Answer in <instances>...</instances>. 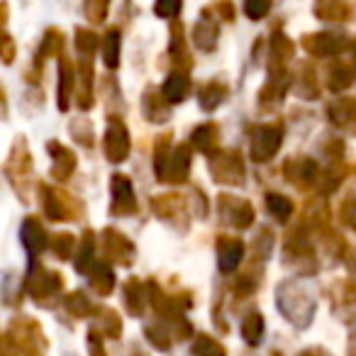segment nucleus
I'll use <instances>...</instances> for the list:
<instances>
[{
	"label": "nucleus",
	"instance_id": "nucleus-1",
	"mask_svg": "<svg viewBox=\"0 0 356 356\" xmlns=\"http://www.w3.org/2000/svg\"><path fill=\"white\" fill-rule=\"evenodd\" d=\"M276 298H278L281 312L293 325H298V327L310 325L317 305H315V298L310 296V291H307L305 286H300V283H296V281H286L283 286H278Z\"/></svg>",
	"mask_w": 356,
	"mask_h": 356
},
{
	"label": "nucleus",
	"instance_id": "nucleus-2",
	"mask_svg": "<svg viewBox=\"0 0 356 356\" xmlns=\"http://www.w3.org/2000/svg\"><path fill=\"white\" fill-rule=\"evenodd\" d=\"M64 288V278L61 273L49 271V268L40 266V264H32L30 273L25 278V291L35 298L37 302H49L51 298H56Z\"/></svg>",
	"mask_w": 356,
	"mask_h": 356
},
{
	"label": "nucleus",
	"instance_id": "nucleus-3",
	"mask_svg": "<svg viewBox=\"0 0 356 356\" xmlns=\"http://www.w3.org/2000/svg\"><path fill=\"white\" fill-rule=\"evenodd\" d=\"M283 142V127L278 122L273 124H261L254 129L252 134V159L257 163H266L276 156V152L281 149Z\"/></svg>",
	"mask_w": 356,
	"mask_h": 356
},
{
	"label": "nucleus",
	"instance_id": "nucleus-4",
	"mask_svg": "<svg viewBox=\"0 0 356 356\" xmlns=\"http://www.w3.org/2000/svg\"><path fill=\"white\" fill-rule=\"evenodd\" d=\"M210 173H213L215 181L220 184H227V186H237L244 181V163L239 152L234 149H227V152H220L218 156L213 159L210 163Z\"/></svg>",
	"mask_w": 356,
	"mask_h": 356
},
{
	"label": "nucleus",
	"instance_id": "nucleus-5",
	"mask_svg": "<svg viewBox=\"0 0 356 356\" xmlns=\"http://www.w3.org/2000/svg\"><path fill=\"white\" fill-rule=\"evenodd\" d=\"M42 205H44V215L49 220H69V218H79V205L74 198H69L66 193H61L59 188H51V186H42Z\"/></svg>",
	"mask_w": 356,
	"mask_h": 356
},
{
	"label": "nucleus",
	"instance_id": "nucleus-6",
	"mask_svg": "<svg viewBox=\"0 0 356 356\" xmlns=\"http://www.w3.org/2000/svg\"><path fill=\"white\" fill-rule=\"evenodd\" d=\"M100 249H103V257L108 261L122 264V266H129L134 261V244L113 227L103 229V234H100Z\"/></svg>",
	"mask_w": 356,
	"mask_h": 356
},
{
	"label": "nucleus",
	"instance_id": "nucleus-7",
	"mask_svg": "<svg viewBox=\"0 0 356 356\" xmlns=\"http://www.w3.org/2000/svg\"><path fill=\"white\" fill-rule=\"evenodd\" d=\"M103 152L110 163H120L129 154V132L122 120H110L103 137Z\"/></svg>",
	"mask_w": 356,
	"mask_h": 356
},
{
	"label": "nucleus",
	"instance_id": "nucleus-8",
	"mask_svg": "<svg viewBox=\"0 0 356 356\" xmlns=\"http://www.w3.org/2000/svg\"><path fill=\"white\" fill-rule=\"evenodd\" d=\"M218 208H220V218H222L227 225L239 227V229L252 227L254 208L249 200H239V198H232V195H220Z\"/></svg>",
	"mask_w": 356,
	"mask_h": 356
},
{
	"label": "nucleus",
	"instance_id": "nucleus-9",
	"mask_svg": "<svg viewBox=\"0 0 356 356\" xmlns=\"http://www.w3.org/2000/svg\"><path fill=\"white\" fill-rule=\"evenodd\" d=\"M110 213L115 218H124V215H134L137 213V198H134V188L129 184V178L122 173H115L113 176V208Z\"/></svg>",
	"mask_w": 356,
	"mask_h": 356
},
{
	"label": "nucleus",
	"instance_id": "nucleus-10",
	"mask_svg": "<svg viewBox=\"0 0 356 356\" xmlns=\"http://www.w3.org/2000/svg\"><path fill=\"white\" fill-rule=\"evenodd\" d=\"M188 173H191V147L188 144H178L168 154L161 181H166V184H184L186 178H188Z\"/></svg>",
	"mask_w": 356,
	"mask_h": 356
},
{
	"label": "nucleus",
	"instance_id": "nucleus-11",
	"mask_svg": "<svg viewBox=\"0 0 356 356\" xmlns=\"http://www.w3.org/2000/svg\"><path fill=\"white\" fill-rule=\"evenodd\" d=\"M302 47L315 56H334L344 49V35H334V32L307 35L305 40H302Z\"/></svg>",
	"mask_w": 356,
	"mask_h": 356
},
{
	"label": "nucleus",
	"instance_id": "nucleus-12",
	"mask_svg": "<svg viewBox=\"0 0 356 356\" xmlns=\"http://www.w3.org/2000/svg\"><path fill=\"white\" fill-rule=\"evenodd\" d=\"M283 173L293 186L307 188L317 181V163L312 159H288Z\"/></svg>",
	"mask_w": 356,
	"mask_h": 356
},
{
	"label": "nucleus",
	"instance_id": "nucleus-13",
	"mask_svg": "<svg viewBox=\"0 0 356 356\" xmlns=\"http://www.w3.org/2000/svg\"><path fill=\"white\" fill-rule=\"evenodd\" d=\"M6 171H8V176H10V181L15 186H20V181H27V178H30L32 159H30V152H27V147H25V139L15 144L10 159H8Z\"/></svg>",
	"mask_w": 356,
	"mask_h": 356
},
{
	"label": "nucleus",
	"instance_id": "nucleus-14",
	"mask_svg": "<svg viewBox=\"0 0 356 356\" xmlns=\"http://www.w3.org/2000/svg\"><path fill=\"white\" fill-rule=\"evenodd\" d=\"M244 257V242L237 237H220L218 239V259H220V268L225 273L237 271L239 261Z\"/></svg>",
	"mask_w": 356,
	"mask_h": 356
},
{
	"label": "nucleus",
	"instance_id": "nucleus-15",
	"mask_svg": "<svg viewBox=\"0 0 356 356\" xmlns=\"http://www.w3.org/2000/svg\"><path fill=\"white\" fill-rule=\"evenodd\" d=\"M49 154L54 156V166H51V176L56 181H66L76 168V154L69 147H61L59 142H49Z\"/></svg>",
	"mask_w": 356,
	"mask_h": 356
},
{
	"label": "nucleus",
	"instance_id": "nucleus-16",
	"mask_svg": "<svg viewBox=\"0 0 356 356\" xmlns=\"http://www.w3.org/2000/svg\"><path fill=\"white\" fill-rule=\"evenodd\" d=\"M122 296H124V305H127L129 315H134V317L142 315L149 296H147V291H144V286H142L139 278H127V281H124Z\"/></svg>",
	"mask_w": 356,
	"mask_h": 356
},
{
	"label": "nucleus",
	"instance_id": "nucleus-17",
	"mask_svg": "<svg viewBox=\"0 0 356 356\" xmlns=\"http://www.w3.org/2000/svg\"><path fill=\"white\" fill-rule=\"evenodd\" d=\"M193 40H195V44H198V49H203V51H213L215 44H218V22L210 17L208 10L203 13V17H200L198 25H195Z\"/></svg>",
	"mask_w": 356,
	"mask_h": 356
},
{
	"label": "nucleus",
	"instance_id": "nucleus-18",
	"mask_svg": "<svg viewBox=\"0 0 356 356\" xmlns=\"http://www.w3.org/2000/svg\"><path fill=\"white\" fill-rule=\"evenodd\" d=\"M22 244L30 254H40L47 247V232L37 218H27L22 222Z\"/></svg>",
	"mask_w": 356,
	"mask_h": 356
},
{
	"label": "nucleus",
	"instance_id": "nucleus-19",
	"mask_svg": "<svg viewBox=\"0 0 356 356\" xmlns=\"http://www.w3.org/2000/svg\"><path fill=\"white\" fill-rule=\"evenodd\" d=\"M191 93V79L184 74V71H176L166 79L161 88V95L166 98V103H184Z\"/></svg>",
	"mask_w": 356,
	"mask_h": 356
},
{
	"label": "nucleus",
	"instance_id": "nucleus-20",
	"mask_svg": "<svg viewBox=\"0 0 356 356\" xmlns=\"http://www.w3.org/2000/svg\"><path fill=\"white\" fill-rule=\"evenodd\" d=\"M327 118L337 124V127H351L354 129L356 122V100L351 98H339L327 108Z\"/></svg>",
	"mask_w": 356,
	"mask_h": 356
},
{
	"label": "nucleus",
	"instance_id": "nucleus-21",
	"mask_svg": "<svg viewBox=\"0 0 356 356\" xmlns=\"http://www.w3.org/2000/svg\"><path fill=\"white\" fill-rule=\"evenodd\" d=\"M218 142H220V132L215 122L198 124V127L193 129V134H191V144L203 154H213L215 149H218Z\"/></svg>",
	"mask_w": 356,
	"mask_h": 356
},
{
	"label": "nucleus",
	"instance_id": "nucleus-22",
	"mask_svg": "<svg viewBox=\"0 0 356 356\" xmlns=\"http://www.w3.org/2000/svg\"><path fill=\"white\" fill-rule=\"evenodd\" d=\"M74 86H76L74 66H71L69 59H61V64H59V110L69 108L71 95H74Z\"/></svg>",
	"mask_w": 356,
	"mask_h": 356
},
{
	"label": "nucleus",
	"instance_id": "nucleus-23",
	"mask_svg": "<svg viewBox=\"0 0 356 356\" xmlns=\"http://www.w3.org/2000/svg\"><path fill=\"white\" fill-rule=\"evenodd\" d=\"M95 247H98V242H95V234L88 229V232L83 234L79 259H76V271H79V273H90V268L98 264V257H95Z\"/></svg>",
	"mask_w": 356,
	"mask_h": 356
},
{
	"label": "nucleus",
	"instance_id": "nucleus-24",
	"mask_svg": "<svg viewBox=\"0 0 356 356\" xmlns=\"http://www.w3.org/2000/svg\"><path fill=\"white\" fill-rule=\"evenodd\" d=\"M144 115H147L152 122H163L168 120V105H166V98L159 95V90H147L144 95Z\"/></svg>",
	"mask_w": 356,
	"mask_h": 356
},
{
	"label": "nucleus",
	"instance_id": "nucleus-25",
	"mask_svg": "<svg viewBox=\"0 0 356 356\" xmlns=\"http://www.w3.org/2000/svg\"><path fill=\"white\" fill-rule=\"evenodd\" d=\"M90 278H93V288L100 293V296H110L113 293V288H115V273H113V268L108 266V264H103V261H98L93 268H90V273H88Z\"/></svg>",
	"mask_w": 356,
	"mask_h": 356
},
{
	"label": "nucleus",
	"instance_id": "nucleus-26",
	"mask_svg": "<svg viewBox=\"0 0 356 356\" xmlns=\"http://www.w3.org/2000/svg\"><path fill=\"white\" fill-rule=\"evenodd\" d=\"M79 108H93V66L86 59L81 64V88H79Z\"/></svg>",
	"mask_w": 356,
	"mask_h": 356
},
{
	"label": "nucleus",
	"instance_id": "nucleus-27",
	"mask_svg": "<svg viewBox=\"0 0 356 356\" xmlns=\"http://www.w3.org/2000/svg\"><path fill=\"white\" fill-rule=\"evenodd\" d=\"M225 95H227V88L222 83H218V81H210V83L200 86L198 90V100L205 110H215L225 100Z\"/></svg>",
	"mask_w": 356,
	"mask_h": 356
},
{
	"label": "nucleus",
	"instance_id": "nucleus-28",
	"mask_svg": "<svg viewBox=\"0 0 356 356\" xmlns=\"http://www.w3.org/2000/svg\"><path fill=\"white\" fill-rule=\"evenodd\" d=\"M239 332H242L247 344H252V346L259 344L264 337V317L259 315V312H249V315L242 320V325H239Z\"/></svg>",
	"mask_w": 356,
	"mask_h": 356
},
{
	"label": "nucleus",
	"instance_id": "nucleus-29",
	"mask_svg": "<svg viewBox=\"0 0 356 356\" xmlns=\"http://www.w3.org/2000/svg\"><path fill=\"white\" fill-rule=\"evenodd\" d=\"M154 213L163 220H176L178 215L184 213V200L178 195H161V198H154Z\"/></svg>",
	"mask_w": 356,
	"mask_h": 356
},
{
	"label": "nucleus",
	"instance_id": "nucleus-30",
	"mask_svg": "<svg viewBox=\"0 0 356 356\" xmlns=\"http://www.w3.org/2000/svg\"><path fill=\"white\" fill-rule=\"evenodd\" d=\"M266 205H268V213H271L278 222H288L291 215H293V210H296L293 208V200L286 198V195H281V193H268Z\"/></svg>",
	"mask_w": 356,
	"mask_h": 356
},
{
	"label": "nucleus",
	"instance_id": "nucleus-31",
	"mask_svg": "<svg viewBox=\"0 0 356 356\" xmlns=\"http://www.w3.org/2000/svg\"><path fill=\"white\" fill-rule=\"evenodd\" d=\"M271 56H273V69H276V74L278 71H283V64H286L288 59L293 56V42L288 40L286 35H273V42H271Z\"/></svg>",
	"mask_w": 356,
	"mask_h": 356
},
{
	"label": "nucleus",
	"instance_id": "nucleus-32",
	"mask_svg": "<svg viewBox=\"0 0 356 356\" xmlns=\"http://www.w3.org/2000/svg\"><path fill=\"white\" fill-rule=\"evenodd\" d=\"M315 13L322 20H346L349 17V8L341 0H317Z\"/></svg>",
	"mask_w": 356,
	"mask_h": 356
},
{
	"label": "nucleus",
	"instance_id": "nucleus-33",
	"mask_svg": "<svg viewBox=\"0 0 356 356\" xmlns=\"http://www.w3.org/2000/svg\"><path fill=\"white\" fill-rule=\"evenodd\" d=\"M103 61L108 69H118L120 64V30H108L103 37Z\"/></svg>",
	"mask_w": 356,
	"mask_h": 356
},
{
	"label": "nucleus",
	"instance_id": "nucleus-34",
	"mask_svg": "<svg viewBox=\"0 0 356 356\" xmlns=\"http://www.w3.org/2000/svg\"><path fill=\"white\" fill-rule=\"evenodd\" d=\"M296 90H298V95H300V98H305V100L317 98V79H315V74H312V69L307 64L302 66L300 76L296 79Z\"/></svg>",
	"mask_w": 356,
	"mask_h": 356
},
{
	"label": "nucleus",
	"instance_id": "nucleus-35",
	"mask_svg": "<svg viewBox=\"0 0 356 356\" xmlns=\"http://www.w3.org/2000/svg\"><path fill=\"white\" fill-rule=\"evenodd\" d=\"M100 317V334H108V337H120V332H122V320H120V315L115 310H110V307H100V310H95Z\"/></svg>",
	"mask_w": 356,
	"mask_h": 356
},
{
	"label": "nucleus",
	"instance_id": "nucleus-36",
	"mask_svg": "<svg viewBox=\"0 0 356 356\" xmlns=\"http://www.w3.org/2000/svg\"><path fill=\"white\" fill-rule=\"evenodd\" d=\"M64 307L71 312L74 317H88L90 312H95V307H93V302L88 300V298L83 296L81 291H76V293H71L69 298L64 300Z\"/></svg>",
	"mask_w": 356,
	"mask_h": 356
},
{
	"label": "nucleus",
	"instance_id": "nucleus-37",
	"mask_svg": "<svg viewBox=\"0 0 356 356\" xmlns=\"http://www.w3.org/2000/svg\"><path fill=\"white\" fill-rule=\"evenodd\" d=\"M354 83V71L346 64H334L330 69V88L332 90H344Z\"/></svg>",
	"mask_w": 356,
	"mask_h": 356
},
{
	"label": "nucleus",
	"instance_id": "nucleus-38",
	"mask_svg": "<svg viewBox=\"0 0 356 356\" xmlns=\"http://www.w3.org/2000/svg\"><path fill=\"white\" fill-rule=\"evenodd\" d=\"M64 49V35L59 30H47L44 40H42L40 47V59H47V56H56Z\"/></svg>",
	"mask_w": 356,
	"mask_h": 356
},
{
	"label": "nucleus",
	"instance_id": "nucleus-39",
	"mask_svg": "<svg viewBox=\"0 0 356 356\" xmlns=\"http://www.w3.org/2000/svg\"><path fill=\"white\" fill-rule=\"evenodd\" d=\"M193 356H225V346L218 344L213 337L198 334L193 344Z\"/></svg>",
	"mask_w": 356,
	"mask_h": 356
},
{
	"label": "nucleus",
	"instance_id": "nucleus-40",
	"mask_svg": "<svg viewBox=\"0 0 356 356\" xmlns=\"http://www.w3.org/2000/svg\"><path fill=\"white\" fill-rule=\"evenodd\" d=\"M76 47H79V51L83 56H90L100 47V40H98V35H95V32L79 30V32H76Z\"/></svg>",
	"mask_w": 356,
	"mask_h": 356
},
{
	"label": "nucleus",
	"instance_id": "nucleus-41",
	"mask_svg": "<svg viewBox=\"0 0 356 356\" xmlns=\"http://www.w3.org/2000/svg\"><path fill=\"white\" fill-rule=\"evenodd\" d=\"M110 0H83V13L90 22H103L108 15Z\"/></svg>",
	"mask_w": 356,
	"mask_h": 356
},
{
	"label": "nucleus",
	"instance_id": "nucleus-42",
	"mask_svg": "<svg viewBox=\"0 0 356 356\" xmlns=\"http://www.w3.org/2000/svg\"><path fill=\"white\" fill-rule=\"evenodd\" d=\"M144 334H147L149 341H152L154 346H159L161 351L171 349V337H168V332L163 330L161 325H149L147 330H144Z\"/></svg>",
	"mask_w": 356,
	"mask_h": 356
},
{
	"label": "nucleus",
	"instance_id": "nucleus-43",
	"mask_svg": "<svg viewBox=\"0 0 356 356\" xmlns=\"http://www.w3.org/2000/svg\"><path fill=\"white\" fill-rule=\"evenodd\" d=\"M74 247H76V239L71 237L69 232L56 234L54 242H51V249H54V254H56L59 259H69V257H71V252H74Z\"/></svg>",
	"mask_w": 356,
	"mask_h": 356
},
{
	"label": "nucleus",
	"instance_id": "nucleus-44",
	"mask_svg": "<svg viewBox=\"0 0 356 356\" xmlns=\"http://www.w3.org/2000/svg\"><path fill=\"white\" fill-rule=\"evenodd\" d=\"M71 134H74L76 142L86 144V147H93V129H90V122H81V120H76V122H71Z\"/></svg>",
	"mask_w": 356,
	"mask_h": 356
},
{
	"label": "nucleus",
	"instance_id": "nucleus-45",
	"mask_svg": "<svg viewBox=\"0 0 356 356\" xmlns=\"http://www.w3.org/2000/svg\"><path fill=\"white\" fill-rule=\"evenodd\" d=\"M244 10L252 20H264L271 10V0H247L244 3Z\"/></svg>",
	"mask_w": 356,
	"mask_h": 356
},
{
	"label": "nucleus",
	"instance_id": "nucleus-46",
	"mask_svg": "<svg viewBox=\"0 0 356 356\" xmlns=\"http://www.w3.org/2000/svg\"><path fill=\"white\" fill-rule=\"evenodd\" d=\"M337 305H356V286L351 281H344L334 291Z\"/></svg>",
	"mask_w": 356,
	"mask_h": 356
},
{
	"label": "nucleus",
	"instance_id": "nucleus-47",
	"mask_svg": "<svg viewBox=\"0 0 356 356\" xmlns=\"http://www.w3.org/2000/svg\"><path fill=\"white\" fill-rule=\"evenodd\" d=\"M159 17H176L178 10H181V0H156L154 6Z\"/></svg>",
	"mask_w": 356,
	"mask_h": 356
},
{
	"label": "nucleus",
	"instance_id": "nucleus-48",
	"mask_svg": "<svg viewBox=\"0 0 356 356\" xmlns=\"http://www.w3.org/2000/svg\"><path fill=\"white\" fill-rule=\"evenodd\" d=\"M0 59L6 64H13V59H15V44H13V40L8 35L0 37Z\"/></svg>",
	"mask_w": 356,
	"mask_h": 356
},
{
	"label": "nucleus",
	"instance_id": "nucleus-49",
	"mask_svg": "<svg viewBox=\"0 0 356 356\" xmlns=\"http://www.w3.org/2000/svg\"><path fill=\"white\" fill-rule=\"evenodd\" d=\"M88 351H90V356H105V349H103V341H100L98 330L88 332Z\"/></svg>",
	"mask_w": 356,
	"mask_h": 356
},
{
	"label": "nucleus",
	"instance_id": "nucleus-50",
	"mask_svg": "<svg viewBox=\"0 0 356 356\" xmlns=\"http://www.w3.org/2000/svg\"><path fill=\"white\" fill-rule=\"evenodd\" d=\"M341 220H344L349 227H356V203H346L341 208Z\"/></svg>",
	"mask_w": 356,
	"mask_h": 356
},
{
	"label": "nucleus",
	"instance_id": "nucleus-51",
	"mask_svg": "<svg viewBox=\"0 0 356 356\" xmlns=\"http://www.w3.org/2000/svg\"><path fill=\"white\" fill-rule=\"evenodd\" d=\"M215 10H218V15L225 17V20H234V8L229 0H220L218 6H215Z\"/></svg>",
	"mask_w": 356,
	"mask_h": 356
},
{
	"label": "nucleus",
	"instance_id": "nucleus-52",
	"mask_svg": "<svg viewBox=\"0 0 356 356\" xmlns=\"http://www.w3.org/2000/svg\"><path fill=\"white\" fill-rule=\"evenodd\" d=\"M6 22H8V6L3 3L0 6V37L6 35Z\"/></svg>",
	"mask_w": 356,
	"mask_h": 356
},
{
	"label": "nucleus",
	"instance_id": "nucleus-53",
	"mask_svg": "<svg viewBox=\"0 0 356 356\" xmlns=\"http://www.w3.org/2000/svg\"><path fill=\"white\" fill-rule=\"evenodd\" d=\"M298 356H327L322 349H307V351H302V354H298Z\"/></svg>",
	"mask_w": 356,
	"mask_h": 356
},
{
	"label": "nucleus",
	"instance_id": "nucleus-54",
	"mask_svg": "<svg viewBox=\"0 0 356 356\" xmlns=\"http://www.w3.org/2000/svg\"><path fill=\"white\" fill-rule=\"evenodd\" d=\"M0 118H6V93L0 90Z\"/></svg>",
	"mask_w": 356,
	"mask_h": 356
},
{
	"label": "nucleus",
	"instance_id": "nucleus-55",
	"mask_svg": "<svg viewBox=\"0 0 356 356\" xmlns=\"http://www.w3.org/2000/svg\"><path fill=\"white\" fill-rule=\"evenodd\" d=\"M32 356H35V354H32Z\"/></svg>",
	"mask_w": 356,
	"mask_h": 356
}]
</instances>
